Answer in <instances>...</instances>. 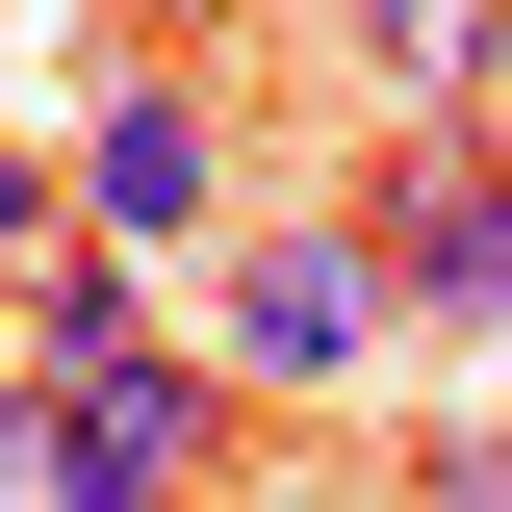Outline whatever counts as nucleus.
Instances as JSON below:
<instances>
[{"label":"nucleus","mask_w":512,"mask_h":512,"mask_svg":"<svg viewBox=\"0 0 512 512\" xmlns=\"http://www.w3.org/2000/svg\"><path fill=\"white\" fill-rule=\"evenodd\" d=\"M359 231H384V282H410V333H512V154L461 103H410V154L359 180Z\"/></svg>","instance_id":"nucleus-1"},{"label":"nucleus","mask_w":512,"mask_h":512,"mask_svg":"<svg viewBox=\"0 0 512 512\" xmlns=\"http://www.w3.org/2000/svg\"><path fill=\"white\" fill-rule=\"evenodd\" d=\"M205 487V384L180 359H26V512H154Z\"/></svg>","instance_id":"nucleus-2"},{"label":"nucleus","mask_w":512,"mask_h":512,"mask_svg":"<svg viewBox=\"0 0 512 512\" xmlns=\"http://www.w3.org/2000/svg\"><path fill=\"white\" fill-rule=\"evenodd\" d=\"M384 333H410V282H384L359 205H308V231H256V256H231V384H359Z\"/></svg>","instance_id":"nucleus-3"},{"label":"nucleus","mask_w":512,"mask_h":512,"mask_svg":"<svg viewBox=\"0 0 512 512\" xmlns=\"http://www.w3.org/2000/svg\"><path fill=\"white\" fill-rule=\"evenodd\" d=\"M77 205H103V231H205V103L180 77H128V103L77 128Z\"/></svg>","instance_id":"nucleus-4"},{"label":"nucleus","mask_w":512,"mask_h":512,"mask_svg":"<svg viewBox=\"0 0 512 512\" xmlns=\"http://www.w3.org/2000/svg\"><path fill=\"white\" fill-rule=\"evenodd\" d=\"M333 52H359L384 103H487L512 77V0H333Z\"/></svg>","instance_id":"nucleus-5"}]
</instances>
